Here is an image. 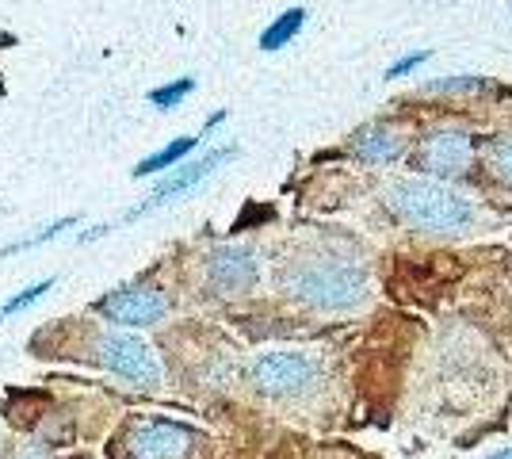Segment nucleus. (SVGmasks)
<instances>
[{
	"mask_svg": "<svg viewBox=\"0 0 512 459\" xmlns=\"http://www.w3.org/2000/svg\"><path fill=\"white\" fill-rule=\"evenodd\" d=\"M386 207L406 222L409 230L425 234H455L467 230L474 211L459 192H451L436 180H398L386 188Z\"/></svg>",
	"mask_w": 512,
	"mask_h": 459,
	"instance_id": "nucleus-1",
	"label": "nucleus"
},
{
	"mask_svg": "<svg viewBox=\"0 0 512 459\" xmlns=\"http://www.w3.org/2000/svg\"><path fill=\"white\" fill-rule=\"evenodd\" d=\"M283 287H287V295H295L306 306L348 310L363 299L367 272L356 261H344V257H314V261L291 264L283 272Z\"/></svg>",
	"mask_w": 512,
	"mask_h": 459,
	"instance_id": "nucleus-2",
	"label": "nucleus"
},
{
	"mask_svg": "<svg viewBox=\"0 0 512 459\" xmlns=\"http://www.w3.org/2000/svg\"><path fill=\"white\" fill-rule=\"evenodd\" d=\"M96 360L104 364L107 372L123 375L138 387H153L161 383V364L150 352V345L134 333H123V329H111L96 341Z\"/></svg>",
	"mask_w": 512,
	"mask_h": 459,
	"instance_id": "nucleus-3",
	"label": "nucleus"
},
{
	"mask_svg": "<svg viewBox=\"0 0 512 459\" xmlns=\"http://www.w3.org/2000/svg\"><path fill=\"white\" fill-rule=\"evenodd\" d=\"M253 383L272 398H295L318 383V364L302 352H268L253 364Z\"/></svg>",
	"mask_w": 512,
	"mask_h": 459,
	"instance_id": "nucleus-4",
	"label": "nucleus"
},
{
	"mask_svg": "<svg viewBox=\"0 0 512 459\" xmlns=\"http://www.w3.org/2000/svg\"><path fill=\"white\" fill-rule=\"evenodd\" d=\"M96 310H100L104 318H111V322H119V326L146 329V326H157V322L169 314V303H165V295L153 291V287H123V291L100 299Z\"/></svg>",
	"mask_w": 512,
	"mask_h": 459,
	"instance_id": "nucleus-5",
	"label": "nucleus"
},
{
	"mask_svg": "<svg viewBox=\"0 0 512 459\" xmlns=\"http://www.w3.org/2000/svg\"><path fill=\"white\" fill-rule=\"evenodd\" d=\"M260 276L256 253L237 249V245H222L207 257V284L218 295H245Z\"/></svg>",
	"mask_w": 512,
	"mask_h": 459,
	"instance_id": "nucleus-6",
	"label": "nucleus"
},
{
	"mask_svg": "<svg viewBox=\"0 0 512 459\" xmlns=\"http://www.w3.org/2000/svg\"><path fill=\"white\" fill-rule=\"evenodd\" d=\"M234 157V150L226 146V150H214V153H207V157H199L195 165H188V169H176L172 176H165L157 188H153V196L142 203V207H134L127 215V222H134V219H142V215H150V211H157V207H165V203H172L176 196H184V192H192V188H199L207 176L218 169V165H226Z\"/></svg>",
	"mask_w": 512,
	"mask_h": 459,
	"instance_id": "nucleus-7",
	"label": "nucleus"
},
{
	"mask_svg": "<svg viewBox=\"0 0 512 459\" xmlns=\"http://www.w3.org/2000/svg\"><path fill=\"white\" fill-rule=\"evenodd\" d=\"M470 157H474V142L467 131H432L417 150V165L436 176H459L467 173Z\"/></svg>",
	"mask_w": 512,
	"mask_h": 459,
	"instance_id": "nucleus-8",
	"label": "nucleus"
},
{
	"mask_svg": "<svg viewBox=\"0 0 512 459\" xmlns=\"http://www.w3.org/2000/svg\"><path fill=\"white\" fill-rule=\"evenodd\" d=\"M195 437L172 421H150L138 425L127 437V459H180L192 452Z\"/></svg>",
	"mask_w": 512,
	"mask_h": 459,
	"instance_id": "nucleus-9",
	"label": "nucleus"
},
{
	"mask_svg": "<svg viewBox=\"0 0 512 459\" xmlns=\"http://www.w3.org/2000/svg\"><path fill=\"white\" fill-rule=\"evenodd\" d=\"M406 150V138L394 131V127H367V131L356 134V142H352V153L367 161V165H386V161H398Z\"/></svg>",
	"mask_w": 512,
	"mask_h": 459,
	"instance_id": "nucleus-10",
	"label": "nucleus"
},
{
	"mask_svg": "<svg viewBox=\"0 0 512 459\" xmlns=\"http://www.w3.org/2000/svg\"><path fill=\"white\" fill-rule=\"evenodd\" d=\"M195 146H199V138H176V142H169L165 150H157V153H150L146 161H138V165H134V180L153 176V173H165V169H172L180 157H188Z\"/></svg>",
	"mask_w": 512,
	"mask_h": 459,
	"instance_id": "nucleus-11",
	"label": "nucleus"
},
{
	"mask_svg": "<svg viewBox=\"0 0 512 459\" xmlns=\"http://www.w3.org/2000/svg\"><path fill=\"white\" fill-rule=\"evenodd\" d=\"M302 23H306V8H287V12L276 16V23L260 35V50H279V46H287L302 31Z\"/></svg>",
	"mask_w": 512,
	"mask_h": 459,
	"instance_id": "nucleus-12",
	"label": "nucleus"
},
{
	"mask_svg": "<svg viewBox=\"0 0 512 459\" xmlns=\"http://www.w3.org/2000/svg\"><path fill=\"white\" fill-rule=\"evenodd\" d=\"M50 287H54V280H43V284H31L27 291L12 295L8 303H0V322H4V318H12V314H20V310H27V306H35Z\"/></svg>",
	"mask_w": 512,
	"mask_h": 459,
	"instance_id": "nucleus-13",
	"label": "nucleus"
},
{
	"mask_svg": "<svg viewBox=\"0 0 512 459\" xmlns=\"http://www.w3.org/2000/svg\"><path fill=\"white\" fill-rule=\"evenodd\" d=\"M73 226H77V219H58V222H50V226H43L39 234H31V238H23V241H16V245H8L4 253H23V249H35V245H43V241L62 238L65 230H73Z\"/></svg>",
	"mask_w": 512,
	"mask_h": 459,
	"instance_id": "nucleus-14",
	"label": "nucleus"
},
{
	"mask_svg": "<svg viewBox=\"0 0 512 459\" xmlns=\"http://www.w3.org/2000/svg\"><path fill=\"white\" fill-rule=\"evenodd\" d=\"M490 169L497 173V180L512 184V134H501L490 146Z\"/></svg>",
	"mask_w": 512,
	"mask_h": 459,
	"instance_id": "nucleus-15",
	"label": "nucleus"
},
{
	"mask_svg": "<svg viewBox=\"0 0 512 459\" xmlns=\"http://www.w3.org/2000/svg\"><path fill=\"white\" fill-rule=\"evenodd\" d=\"M195 88V77H180V81H172V85H161L150 92V100L157 104V108H176L188 92Z\"/></svg>",
	"mask_w": 512,
	"mask_h": 459,
	"instance_id": "nucleus-16",
	"label": "nucleus"
},
{
	"mask_svg": "<svg viewBox=\"0 0 512 459\" xmlns=\"http://www.w3.org/2000/svg\"><path fill=\"white\" fill-rule=\"evenodd\" d=\"M425 62H428V50H421V54H406V58H398L394 66L386 69V77H390V81H398V77H406V73H413L417 66H425Z\"/></svg>",
	"mask_w": 512,
	"mask_h": 459,
	"instance_id": "nucleus-17",
	"label": "nucleus"
},
{
	"mask_svg": "<svg viewBox=\"0 0 512 459\" xmlns=\"http://www.w3.org/2000/svg\"><path fill=\"white\" fill-rule=\"evenodd\" d=\"M432 92H467V88H478V77H459V81H436L428 85Z\"/></svg>",
	"mask_w": 512,
	"mask_h": 459,
	"instance_id": "nucleus-18",
	"label": "nucleus"
},
{
	"mask_svg": "<svg viewBox=\"0 0 512 459\" xmlns=\"http://www.w3.org/2000/svg\"><path fill=\"white\" fill-rule=\"evenodd\" d=\"M20 459H50V456H46L43 448H27V452H23Z\"/></svg>",
	"mask_w": 512,
	"mask_h": 459,
	"instance_id": "nucleus-19",
	"label": "nucleus"
},
{
	"mask_svg": "<svg viewBox=\"0 0 512 459\" xmlns=\"http://www.w3.org/2000/svg\"><path fill=\"white\" fill-rule=\"evenodd\" d=\"M222 119H226V111H214L211 119H207V131H211V127H218V123H222Z\"/></svg>",
	"mask_w": 512,
	"mask_h": 459,
	"instance_id": "nucleus-20",
	"label": "nucleus"
},
{
	"mask_svg": "<svg viewBox=\"0 0 512 459\" xmlns=\"http://www.w3.org/2000/svg\"><path fill=\"white\" fill-rule=\"evenodd\" d=\"M493 459H512V452H501V456H493Z\"/></svg>",
	"mask_w": 512,
	"mask_h": 459,
	"instance_id": "nucleus-21",
	"label": "nucleus"
}]
</instances>
